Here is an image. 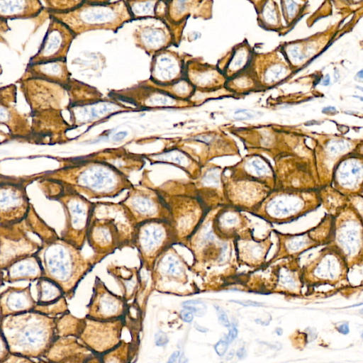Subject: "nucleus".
Here are the masks:
<instances>
[{"label":"nucleus","mask_w":363,"mask_h":363,"mask_svg":"<svg viewBox=\"0 0 363 363\" xmlns=\"http://www.w3.org/2000/svg\"><path fill=\"white\" fill-rule=\"evenodd\" d=\"M0 331L10 354L43 359L57 340L56 318L36 311L0 318Z\"/></svg>","instance_id":"obj_1"},{"label":"nucleus","mask_w":363,"mask_h":363,"mask_svg":"<svg viewBox=\"0 0 363 363\" xmlns=\"http://www.w3.org/2000/svg\"><path fill=\"white\" fill-rule=\"evenodd\" d=\"M135 225L120 202H94L86 241L94 252L96 262L117 249L132 246Z\"/></svg>","instance_id":"obj_2"},{"label":"nucleus","mask_w":363,"mask_h":363,"mask_svg":"<svg viewBox=\"0 0 363 363\" xmlns=\"http://www.w3.org/2000/svg\"><path fill=\"white\" fill-rule=\"evenodd\" d=\"M63 182L90 198L116 197L133 185L122 172L111 166L73 164L41 174Z\"/></svg>","instance_id":"obj_3"},{"label":"nucleus","mask_w":363,"mask_h":363,"mask_svg":"<svg viewBox=\"0 0 363 363\" xmlns=\"http://www.w3.org/2000/svg\"><path fill=\"white\" fill-rule=\"evenodd\" d=\"M43 277L58 284L65 296L72 295L79 281L95 263L85 259L77 249L58 236L40 242L35 252Z\"/></svg>","instance_id":"obj_4"},{"label":"nucleus","mask_w":363,"mask_h":363,"mask_svg":"<svg viewBox=\"0 0 363 363\" xmlns=\"http://www.w3.org/2000/svg\"><path fill=\"white\" fill-rule=\"evenodd\" d=\"M37 182L44 195L50 200L60 203L64 209L65 224L60 238L82 250L86 241L94 203L70 186L60 181L42 177L41 174Z\"/></svg>","instance_id":"obj_5"},{"label":"nucleus","mask_w":363,"mask_h":363,"mask_svg":"<svg viewBox=\"0 0 363 363\" xmlns=\"http://www.w3.org/2000/svg\"><path fill=\"white\" fill-rule=\"evenodd\" d=\"M179 242L169 220L153 219L136 224L132 246L138 252L141 266L152 272L158 258Z\"/></svg>","instance_id":"obj_6"},{"label":"nucleus","mask_w":363,"mask_h":363,"mask_svg":"<svg viewBox=\"0 0 363 363\" xmlns=\"http://www.w3.org/2000/svg\"><path fill=\"white\" fill-rule=\"evenodd\" d=\"M40 175L10 177L0 184V226L18 224L25 220L31 206L26 187Z\"/></svg>","instance_id":"obj_7"},{"label":"nucleus","mask_w":363,"mask_h":363,"mask_svg":"<svg viewBox=\"0 0 363 363\" xmlns=\"http://www.w3.org/2000/svg\"><path fill=\"white\" fill-rule=\"evenodd\" d=\"M177 233L179 241H187L196 232L201 222V203L197 196L187 195H169L160 191Z\"/></svg>","instance_id":"obj_8"},{"label":"nucleus","mask_w":363,"mask_h":363,"mask_svg":"<svg viewBox=\"0 0 363 363\" xmlns=\"http://www.w3.org/2000/svg\"><path fill=\"white\" fill-rule=\"evenodd\" d=\"M120 203L137 223L153 219L170 221L169 211L160 190L133 186Z\"/></svg>","instance_id":"obj_9"},{"label":"nucleus","mask_w":363,"mask_h":363,"mask_svg":"<svg viewBox=\"0 0 363 363\" xmlns=\"http://www.w3.org/2000/svg\"><path fill=\"white\" fill-rule=\"evenodd\" d=\"M40 242L28 235L23 221L9 226H0V269L4 270L16 260L33 254Z\"/></svg>","instance_id":"obj_10"},{"label":"nucleus","mask_w":363,"mask_h":363,"mask_svg":"<svg viewBox=\"0 0 363 363\" xmlns=\"http://www.w3.org/2000/svg\"><path fill=\"white\" fill-rule=\"evenodd\" d=\"M31 284L25 287L9 286L0 292V318L35 311L36 301Z\"/></svg>","instance_id":"obj_11"},{"label":"nucleus","mask_w":363,"mask_h":363,"mask_svg":"<svg viewBox=\"0 0 363 363\" xmlns=\"http://www.w3.org/2000/svg\"><path fill=\"white\" fill-rule=\"evenodd\" d=\"M38 296L35 311L54 317L65 306V295L60 286L51 279L42 277L37 280Z\"/></svg>","instance_id":"obj_12"},{"label":"nucleus","mask_w":363,"mask_h":363,"mask_svg":"<svg viewBox=\"0 0 363 363\" xmlns=\"http://www.w3.org/2000/svg\"><path fill=\"white\" fill-rule=\"evenodd\" d=\"M4 282L37 281L43 277L40 264L35 254L21 257L10 264L4 270Z\"/></svg>","instance_id":"obj_13"},{"label":"nucleus","mask_w":363,"mask_h":363,"mask_svg":"<svg viewBox=\"0 0 363 363\" xmlns=\"http://www.w3.org/2000/svg\"><path fill=\"white\" fill-rule=\"evenodd\" d=\"M152 272L170 279H184L186 277V264L172 247L158 258Z\"/></svg>","instance_id":"obj_14"},{"label":"nucleus","mask_w":363,"mask_h":363,"mask_svg":"<svg viewBox=\"0 0 363 363\" xmlns=\"http://www.w3.org/2000/svg\"><path fill=\"white\" fill-rule=\"evenodd\" d=\"M42 8L43 6L38 1H0V19L35 16Z\"/></svg>","instance_id":"obj_15"},{"label":"nucleus","mask_w":363,"mask_h":363,"mask_svg":"<svg viewBox=\"0 0 363 363\" xmlns=\"http://www.w3.org/2000/svg\"><path fill=\"white\" fill-rule=\"evenodd\" d=\"M23 223L28 232L30 231L39 237L40 242L58 237L55 230L38 215L32 204Z\"/></svg>","instance_id":"obj_16"},{"label":"nucleus","mask_w":363,"mask_h":363,"mask_svg":"<svg viewBox=\"0 0 363 363\" xmlns=\"http://www.w3.org/2000/svg\"><path fill=\"white\" fill-rule=\"evenodd\" d=\"M119 307V301L111 293L104 291L99 298V310L104 315L115 314Z\"/></svg>","instance_id":"obj_17"},{"label":"nucleus","mask_w":363,"mask_h":363,"mask_svg":"<svg viewBox=\"0 0 363 363\" xmlns=\"http://www.w3.org/2000/svg\"><path fill=\"white\" fill-rule=\"evenodd\" d=\"M184 309L190 311L193 315L197 317H202L206 311V305L201 301L189 300L182 303Z\"/></svg>","instance_id":"obj_18"},{"label":"nucleus","mask_w":363,"mask_h":363,"mask_svg":"<svg viewBox=\"0 0 363 363\" xmlns=\"http://www.w3.org/2000/svg\"><path fill=\"white\" fill-rule=\"evenodd\" d=\"M10 352L4 337L0 331V363H3L9 356Z\"/></svg>","instance_id":"obj_19"},{"label":"nucleus","mask_w":363,"mask_h":363,"mask_svg":"<svg viewBox=\"0 0 363 363\" xmlns=\"http://www.w3.org/2000/svg\"><path fill=\"white\" fill-rule=\"evenodd\" d=\"M3 363H37L32 359L13 355L10 354L9 356Z\"/></svg>","instance_id":"obj_20"},{"label":"nucleus","mask_w":363,"mask_h":363,"mask_svg":"<svg viewBox=\"0 0 363 363\" xmlns=\"http://www.w3.org/2000/svg\"><path fill=\"white\" fill-rule=\"evenodd\" d=\"M220 323L225 327H230V323L225 311L218 306H215Z\"/></svg>","instance_id":"obj_21"},{"label":"nucleus","mask_w":363,"mask_h":363,"mask_svg":"<svg viewBox=\"0 0 363 363\" xmlns=\"http://www.w3.org/2000/svg\"><path fill=\"white\" fill-rule=\"evenodd\" d=\"M228 343L226 342L225 339L220 340L214 346V349L216 352L220 357H222L225 354L227 351Z\"/></svg>","instance_id":"obj_22"},{"label":"nucleus","mask_w":363,"mask_h":363,"mask_svg":"<svg viewBox=\"0 0 363 363\" xmlns=\"http://www.w3.org/2000/svg\"><path fill=\"white\" fill-rule=\"evenodd\" d=\"M155 345L157 346H164L169 342V338L166 333L162 331H158L155 335Z\"/></svg>","instance_id":"obj_23"},{"label":"nucleus","mask_w":363,"mask_h":363,"mask_svg":"<svg viewBox=\"0 0 363 363\" xmlns=\"http://www.w3.org/2000/svg\"><path fill=\"white\" fill-rule=\"evenodd\" d=\"M235 117L240 119H249L255 117V114L248 110H239L235 113Z\"/></svg>","instance_id":"obj_24"},{"label":"nucleus","mask_w":363,"mask_h":363,"mask_svg":"<svg viewBox=\"0 0 363 363\" xmlns=\"http://www.w3.org/2000/svg\"><path fill=\"white\" fill-rule=\"evenodd\" d=\"M238 333V330L237 328L235 325H231V327L229 330V333L225 337L226 342L228 344L232 342L235 340V338L237 337Z\"/></svg>","instance_id":"obj_25"},{"label":"nucleus","mask_w":363,"mask_h":363,"mask_svg":"<svg viewBox=\"0 0 363 363\" xmlns=\"http://www.w3.org/2000/svg\"><path fill=\"white\" fill-rule=\"evenodd\" d=\"M180 317L183 321L186 323H191L193 320V313L186 309H183L180 311Z\"/></svg>","instance_id":"obj_26"},{"label":"nucleus","mask_w":363,"mask_h":363,"mask_svg":"<svg viewBox=\"0 0 363 363\" xmlns=\"http://www.w3.org/2000/svg\"><path fill=\"white\" fill-rule=\"evenodd\" d=\"M231 301L239 303L244 306H261L262 304L261 303L253 301H236L232 300Z\"/></svg>","instance_id":"obj_27"},{"label":"nucleus","mask_w":363,"mask_h":363,"mask_svg":"<svg viewBox=\"0 0 363 363\" xmlns=\"http://www.w3.org/2000/svg\"><path fill=\"white\" fill-rule=\"evenodd\" d=\"M338 332L343 335H347L350 332L349 325L347 323H345L337 328Z\"/></svg>","instance_id":"obj_28"},{"label":"nucleus","mask_w":363,"mask_h":363,"mask_svg":"<svg viewBox=\"0 0 363 363\" xmlns=\"http://www.w3.org/2000/svg\"><path fill=\"white\" fill-rule=\"evenodd\" d=\"M180 356L179 351L174 352L169 357L167 363H177V359Z\"/></svg>","instance_id":"obj_29"},{"label":"nucleus","mask_w":363,"mask_h":363,"mask_svg":"<svg viewBox=\"0 0 363 363\" xmlns=\"http://www.w3.org/2000/svg\"><path fill=\"white\" fill-rule=\"evenodd\" d=\"M236 355L239 359H242L247 357V352L245 349L242 347L238 350Z\"/></svg>","instance_id":"obj_30"},{"label":"nucleus","mask_w":363,"mask_h":363,"mask_svg":"<svg viewBox=\"0 0 363 363\" xmlns=\"http://www.w3.org/2000/svg\"><path fill=\"white\" fill-rule=\"evenodd\" d=\"M126 134H127L126 131L119 132L115 135L114 140H121L126 135Z\"/></svg>","instance_id":"obj_31"},{"label":"nucleus","mask_w":363,"mask_h":363,"mask_svg":"<svg viewBox=\"0 0 363 363\" xmlns=\"http://www.w3.org/2000/svg\"><path fill=\"white\" fill-rule=\"evenodd\" d=\"M194 327L195 328L200 331V332H202V333H205V332H207L208 331V329L204 328V327H202L201 325H199L198 323H194Z\"/></svg>","instance_id":"obj_32"},{"label":"nucleus","mask_w":363,"mask_h":363,"mask_svg":"<svg viewBox=\"0 0 363 363\" xmlns=\"http://www.w3.org/2000/svg\"><path fill=\"white\" fill-rule=\"evenodd\" d=\"M4 272L0 269V288L4 284Z\"/></svg>","instance_id":"obj_33"},{"label":"nucleus","mask_w":363,"mask_h":363,"mask_svg":"<svg viewBox=\"0 0 363 363\" xmlns=\"http://www.w3.org/2000/svg\"><path fill=\"white\" fill-rule=\"evenodd\" d=\"M179 363H187L188 360L185 357L184 354H182L181 356H179Z\"/></svg>","instance_id":"obj_34"},{"label":"nucleus","mask_w":363,"mask_h":363,"mask_svg":"<svg viewBox=\"0 0 363 363\" xmlns=\"http://www.w3.org/2000/svg\"><path fill=\"white\" fill-rule=\"evenodd\" d=\"M233 355H234V350H233L228 352L226 359L229 360V359H232L233 357Z\"/></svg>","instance_id":"obj_35"},{"label":"nucleus","mask_w":363,"mask_h":363,"mask_svg":"<svg viewBox=\"0 0 363 363\" xmlns=\"http://www.w3.org/2000/svg\"><path fill=\"white\" fill-rule=\"evenodd\" d=\"M10 177L4 176L0 174V184L7 180Z\"/></svg>","instance_id":"obj_36"},{"label":"nucleus","mask_w":363,"mask_h":363,"mask_svg":"<svg viewBox=\"0 0 363 363\" xmlns=\"http://www.w3.org/2000/svg\"><path fill=\"white\" fill-rule=\"evenodd\" d=\"M330 82V78H329V76L328 75H326L325 77V79L323 80V84L324 85H328Z\"/></svg>","instance_id":"obj_37"},{"label":"nucleus","mask_w":363,"mask_h":363,"mask_svg":"<svg viewBox=\"0 0 363 363\" xmlns=\"http://www.w3.org/2000/svg\"><path fill=\"white\" fill-rule=\"evenodd\" d=\"M275 332L278 335H281L283 333V330L280 328H278L276 329Z\"/></svg>","instance_id":"obj_38"},{"label":"nucleus","mask_w":363,"mask_h":363,"mask_svg":"<svg viewBox=\"0 0 363 363\" xmlns=\"http://www.w3.org/2000/svg\"><path fill=\"white\" fill-rule=\"evenodd\" d=\"M222 363V362H221Z\"/></svg>","instance_id":"obj_39"}]
</instances>
